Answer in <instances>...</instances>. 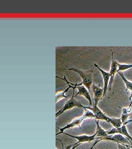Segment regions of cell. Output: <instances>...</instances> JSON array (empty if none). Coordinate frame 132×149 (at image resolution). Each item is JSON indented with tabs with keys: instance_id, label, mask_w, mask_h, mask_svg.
<instances>
[{
	"instance_id": "6da1fadb",
	"label": "cell",
	"mask_w": 132,
	"mask_h": 149,
	"mask_svg": "<svg viewBox=\"0 0 132 149\" xmlns=\"http://www.w3.org/2000/svg\"><path fill=\"white\" fill-rule=\"evenodd\" d=\"M56 78H58V79H60L61 80H64L65 82H66V83L67 84V85H68L70 87V88H72L73 89V93H72V97L66 103V104H64V107L61 109L59 110L58 112H57L56 113V117L57 118L59 116H60L61 114H62L64 112L66 111H68L69 109H72L74 107H78V108H83V106L81 104L80 102L78 101L77 100H75V97H74V91L75 89L76 88L74 86H72L70 85L69 84V82L68 80H67V79L66 78V76H64V79H62V78H60L58 76H56Z\"/></svg>"
},
{
	"instance_id": "7a4b0ae2",
	"label": "cell",
	"mask_w": 132,
	"mask_h": 149,
	"mask_svg": "<svg viewBox=\"0 0 132 149\" xmlns=\"http://www.w3.org/2000/svg\"><path fill=\"white\" fill-rule=\"evenodd\" d=\"M84 113L81 117L78 118L77 119H74V120L69 124H68L66 127H63V128H60L57 127V128L58 129L60 132L56 134V135H57L61 134H63L65 130L68 129L70 128H74V127H78L80 129H81V124L82 122L87 119H93L95 118L94 114L93 112H91L90 110L87 109L86 108H84Z\"/></svg>"
},
{
	"instance_id": "3957f363",
	"label": "cell",
	"mask_w": 132,
	"mask_h": 149,
	"mask_svg": "<svg viewBox=\"0 0 132 149\" xmlns=\"http://www.w3.org/2000/svg\"><path fill=\"white\" fill-rule=\"evenodd\" d=\"M68 70L69 71H74L78 73L79 76L81 77L82 79V82L80 84H76L77 86L83 85L88 89L89 92H90L91 88L92 87V86L93 84V71L89 70V71H83L81 70L72 68H69Z\"/></svg>"
},
{
	"instance_id": "277c9868",
	"label": "cell",
	"mask_w": 132,
	"mask_h": 149,
	"mask_svg": "<svg viewBox=\"0 0 132 149\" xmlns=\"http://www.w3.org/2000/svg\"><path fill=\"white\" fill-rule=\"evenodd\" d=\"M101 140H109L113 141L119 144H123V145H130L131 146L132 145V141L130 140L129 139L127 138V137L123 136V135L120 134H116L111 135H109L107 137L101 139Z\"/></svg>"
},
{
	"instance_id": "5b68a950",
	"label": "cell",
	"mask_w": 132,
	"mask_h": 149,
	"mask_svg": "<svg viewBox=\"0 0 132 149\" xmlns=\"http://www.w3.org/2000/svg\"><path fill=\"white\" fill-rule=\"evenodd\" d=\"M83 108H86L87 109H89L93 112L94 114L96 119L99 120H105L106 122L109 123L110 117L107 116L104 113H103L100 109L97 107V105L93 104V106L92 107L84 106Z\"/></svg>"
},
{
	"instance_id": "8992f818",
	"label": "cell",
	"mask_w": 132,
	"mask_h": 149,
	"mask_svg": "<svg viewBox=\"0 0 132 149\" xmlns=\"http://www.w3.org/2000/svg\"><path fill=\"white\" fill-rule=\"evenodd\" d=\"M70 85L72 86H74L76 88L78 89V92L74 96L75 98L77 96H82L84 97L85 98L88 100L89 102V104L90 106H93V100L91 98V97L90 95V92H89V91L88 90V89L85 87L84 86L82 85L79 86H77L76 84H73L72 83L69 82Z\"/></svg>"
},
{
	"instance_id": "52a82bcc",
	"label": "cell",
	"mask_w": 132,
	"mask_h": 149,
	"mask_svg": "<svg viewBox=\"0 0 132 149\" xmlns=\"http://www.w3.org/2000/svg\"><path fill=\"white\" fill-rule=\"evenodd\" d=\"M111 53H112V62H111V69L110 71V74L111 76L110 80L109 82V91H111L112 89V85L113 84V81L114 80L115 74L117 72L118 69V63L114 59L113 57V53L112 51V49L111 48Z\"/></svg>"
},
{
	"instance_id": "ba28073f",
	"label": "cell",
	"mask_w": 132,
	"mask_h": 149,
	"mask_svg": "<svg viewBox=\"0 0 132 149\" xmlns=\"http://www.w3.org/2000/svg\"><path fill=\"white\" fill-rule=\"evenodd\" d=\"M107 133L109 135H114L116 134H120L123 135V136L127 137V138L129 139L130 140L132 141V137L130 135V134L128 133V132L127 130L126 125L123 124L121 128H112L111 129L107 131Z\"/></svg>"
},
{
	"instance_id": "9c48e42d",
	"label": "cell",
	"mask_w": 132,
	"mask_h": 149,
	"mask_svg": "<svg viewBox=\"0 0 132 149\" xmlns=\"http://www.w3.org/2000/svg\"><path fill=\"white\" fill-rule=\"evenodd\" d=\"M94 66L95 67L99 70L100 71L101 74L102 76L103 77V80H104V95H103V97H105L107 93V90L109 89V82L110 80V77L111 76L110 74V72H106L104 71V70L101 69L96 64H94Z\"/></svg>"
},
{
	"instance_id": "30bf717a",
	"label": "cell",
	"mask_w": 132,
	"mask_h": 149,
	"mask_svg": "<svg viewBox=\"0 0 132 149\" xmlns=\"http://www.w3.org/2000/svg\"><path fill=\"white\" fill-rule=\"evenodd\" d=\"M64 134L68 136L69 137L73 138L76 139L78 140V143H89L91 142L93 140H99L101 139L99 138H96V134H94L93 135L91 136H88L86 135H80V136H74V135H72L70 134L66 133L64 132Z\"/></svg>"
},
{
	"instance_id": "8fae6325",
	"label": "cell",
	"mask_w": 132,
	"mask_h": 149,
	"mask_svg": "<svg viewBox=\"0 0 132 149\" xmlns=\"http://www.w3.org/2000/svg\"><path fill=\"white\" fill-rule=\"evenodd\" d=\"M92 90L94 95V104L97 105L99 102L102 100L104 95V88H101L98 86L95 85L94 84L92 86Z\"/></svg>"
},
{
	"instance_id": "7c38bea8",
	"label": "cell",
	"mask_w": 132,
	"mask_h": 149,
	"mask_svg": "<svg viewBox=\"0 0 132 149\" xmlns=\"http://www.w3.org/2000/svg\"><path fill=\"white\" fill-rule=\"evenodd\" d=\"M95 123L96 124V133H95L96 138L102 139L107 137L109 135H108L107 133V131L106 132L105 130H104L101 127L100 125L99 124V120H96Z\"/></svg>"
},
{
	"instance_id": "4fadbf2b",
	"label": "cell",
	"mask_w": 132,
	"mask_h": 149,
	"mask_svg": "<svg viewBox=\"0 0 132 149\" xmlns=\"http://www.w3.org/2000/svg\"><path fill=\"white\" fill-rule=\"evenodd\" d=\"M109 123H110L112 126L115 128H121L123 124L121 118L117 119L114 118H110Z\"/></svg>"
},
{
	"instance_id": "5bb4252c",
	"label": "cell",
	"mask_w": 132,
	"mask_h": 149,
	"mask_svg": "<svg viewBox=\"0 0 132 149\" xmlns=\"http://www.w3.org/2000/svg\"><path fill=\"white\" fill-rule=\"evenodd\" d=\"M117 73L121 77L122 79L124 82L126 86V91H131L132 92V82L128 81L125 77L124 75L121 71H117Z\"/></svg>"
},
{
	"instance_id": "9a60e30c",
	"label": "cell",
	"mask_w": 132,
	"mask_h": 149,
	"mask_svg": "<svg viewBox=\"0 0 132 149\" xmlns=\"http://www.w3.org/2000/svg\"><path fill=\"white\" fill-rule=\"evenodd\" d=\"M130 116H131V113H128L127 108H123L122 109V113L121 118L123 124H124V123L126 122L128 120V118Z\"/></svg>"
},
{
	"instance_id": "2e32d148",
	"label": "cell",
	"mask_w": 132,
	"mask_h": 149,
	"mask_svg": "<svg viewBox=\"0 0 132 149\" xmlns=\"http://www.w3.org/2000/svg\"><path fill=\"white\" fill-rule=\"evenodd\" d=\"M69 88H70V87L68 86V87L66 90H65L62 92H60V93H58L56 94V103H57L59 100H61L63 98H67L68 97V96H66L64 94L69 90Z\"/></svg>"
},
{
	"instance_id": "e0dca14e",
	"label": "cell",
	"mask_w": 132,
	"mask_h": 149,
	"mask_svg": "<svg viewBox=\"0 0 132 149\" xmlns=\"http://www.w3.org/2000/svg\"><path fill=\"white\" fill-rule=\"evenodd\" d=\"M118 69L117 71L123 72L127 70L132 68V64H121L118 63Z\"/></svg>"
},
{
	"instance_id": "ac0fdd59",
	"label": "cell",
	"mask_w": 132,
	"mask_h": 149,
	"mask_svg": "<svg viewBox=\"0 0 132 149\" xmlns=\"http://www.w3.org/2000/svg\"><path fill=\"white\" fill-rule=\"evenodd\" d=\"M117 144L118 149H128V146H129V145H123V144H119V143H117Z\"/></svg>"
},
{
	"instance_id": "d6986e66",
	"label": "cell",
	"mask_w": 132,
	"mask_h": 149,
	"mask_svg": "<svg viewBox=\"0 0 132 149\" xmlns=\"http://www.w3.org/2000/svg\"><path fill=\"white\" fill-rule=\"evenodd\" d=\"M82 144V143H78V142H77L76 143H75V145H74V146L71 148L70 149H75L79 145H81Z\"/></svg>"
},
{
	"instance_id": "ffe728a7",
	"label": "cell",
	"mask_w": 132,
	"mask_h": 149,
	"mask_svg": "<svg viewBox=\"0 0 132 149\" xmlns=\"http://www.w3.org/2000/svg\"><path fill=\"white\" fill-rule=\"evenodd\" d=\"M101 141V139H99V140H97V141H96L95 143H94V144L93 145V146H92L91 147V148H90V149H93V148H94V146H95V145H96V144H97V143H98L99 142H100V141Z\"/></svg>"
},
{
	"instance_id": "44dd1931",
	"label": "cell",
	"mask_w": 132,
	"mask_h": 149,
	"mask_svg": "<svg viewBox=\"0 0 132 149\" xmlns=\"http://www.w3.org/2000/svg\"><path fill=\"white\" fill-rule=\"evenodd\" d=\"M129 100L131 101V103L132 104V92H131V95H130V97H129Z\"/></svg>"
},
{
	"instance_id": "7402d4cb",
	"label": "cell",
	"mask_w": 132,
	"mask_h": 149,
	"mask_svg": "<svg viewBox=\"0 0 132 149\" xmlns=\"http://www.w3.org/2000/svg\"><path fill=\"white\" fill-rule=\"evenodd\" d=\"M58 140H59V141H60V142H61V144H62V149H64V145H63V143H62V141H61V140H59V139H58Z\"/></svg>"
},
{
	"instance_id": "603a6c76",
	"label": "cell",
	"mask_w": 132,
	"mask_h": 149,
	"mask_svg": "<svg viewBox=\"0 0 132 149\" xmlns=\"http://www.w3.org/2000/svg\"><path fill=\"white\" fill-rule=\"evenodd\" d=\"M130 147H131V146H130V145L128 146V149H132L131 148H130Z\"/></svg>"
},
{
	"instance_id": "cb8c5ba5",
	"label": "cell",
	"mask_w": 132,
	"mask_h": 149,
	"mask_svg": "<svg viewBox=\"0 0 132 149\" xmlns=\"http://www.w3.org/2000/svg\"><path fill=\"white\" fill-rule=\"evenodd\" d=\"M130 148H131V149H132V146H131V147H130Z\"/></svg>"
}]
</instances>
